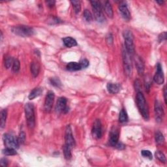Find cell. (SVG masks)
Instances as JSON below:
<instances>
[{
    "mask_svg": "<svg viewBox=\"0 0 167 167\" xmlns=\"http://www.w3.org/2000/svg\"><path fill=\"white\" fill-rule=\"evenodd\" d=\"M65 145L69 146V147L71 148V149L74 148L76 145L75 138L73 137L72 129L69 125H67L65 129Z\"/></svg>",
    "mask_w": 167,
    "mask_h": 167,
    "instance_id": "cell-8",
    "label": "cell"
},
{
    "mask_svg": "<svg viewBox=\"0 0 167 167\" xmlns=\"http://www.w3.org/2000/svg\"><path fill=\"white\" fill-rule=\"evenodd\" d=\"M50 82L52 86H54L55 87H57V88H61V82L60 81V80L57 77H54L50 79Z\"/></svg>",
    "mask_w": 167,
    "mask_h": 167,
    "instance_id": "cell-30",
    "label": "cell"
},
{
    "mask_svg": "<svg viewBox=\"0 0 167 167\" xmlns=\"http://www.w3.org/2000/svg\"><path fill=\"white\" fill-rule=\"evenodd\" d=\"M63 41H64L65 46L68 48H71L77 45V42H76V41L71 37L64 38V39H63Z\"/></svg>",
    "mask_w": 167,
    "mask_h": 167,
    "instance_id": "cell-20",
    "label": "cell"
},
{
    "mask_svg": "<svg viewBox=\"0 0 167 167\" xmlns=\"http://www.w3.org/2000/svg\"><path fill=\"white\" fill-rule=\"evenodd\" d=\"M155 157L158 160H159L160 161L163 163H166V157H165V155H164V154L161 151H157L155 152Z\"/></svg>",
    "mask_w": 167,
    "mask_h": 167,
    "instance_id": "cell-29",
    "label": "cell"
},
{
    "mask_svg": "<svg viewBox=\"0 0 167 167\" xmlns=\"http://www.w3.org/2000/svg\"><path fill=\"white\" fill-rule=\"evenodd\" d=\"M72 8L76 14H78L81 10V3L80 1H71Z\"/></svg>",
    "mask_w": 167,
    "mask_h": 167,
    "instance_id": "cell-26",
    "label": "cell"
},
{
    "mask_svg": "<svg viewBox=\"0 0 167 167\" xmlns=\"http://www.w3.org/2000/svg\"><path fill=\"white\" fill-rule=\"evenodd\" d=\"M166 36H167L166 32H163V33L160 34L159 37H158V40H159V43H161V42H162L163 41H166Z\"/></svg>",
    "mask_w": 167,
    "mask_h": 167,
    "instance_id": "cell-38",
    "label": "cell"
},
{
    "mask_svg": "<svg viewBox=\"0 0 167 167\" xmlns=\"http://www.w3.org/2000/svg\"><path fill=\"white\" fill-rule=\"evenodd\" d=\"M15 60L11 56H7L5 59V66L7 69H9L13 66Z\"/></svg>",
    "mask_w": 167,
    "mask_h": 167,
    "instance_id": "cell-31",
    "label": "cell"
},
{
    "mask_svg": "<svg viewBox=\"0 0 167 167\" xmlns=\"http://www.w3.org/2000/svg\"><path fill=\"white\" fill-rule=\"evenodd\" d=\"M115 147L117 148L118 149H123L125 148V146L122 143H120V142H117L116 145L115 146Z\"/></svg>",
    "mask_w": 167,
    "mask_h": 167,
    "instance_id": "cell-41",
    "label": "cell"
},
{
    "mask_svg": "<svg viewBox=\"0 0 167 167\" xmlns=\"http://www.w3.org/2000/svg\"><path fill=\"white\" fill-rule=\"evenodd\" d=\"M154 81L157 84H163L164 83V74H163L162 66L160 64H158L157 65V71L154 77Z\"/></svg>",
    "mask_w": 167,
    "mask_h": 167,
    "instance_id": "cell-13",
    "label": "cell"
},
{
    "mask_svg": "<svg viewBox=\"0 0 167 167\" xmlns=\"http://www.w3.org/2000/svg\"><path fill=\"white\" fill-rule=\"evenodd\" d=\"M141 154L142 156L144 157L148 158L150 160L152 159V158H153L152 154L151 153V151L149 150H142L141 151Z\"/></svg>",
    "mask_w": 167,
    "mask_h": 167,
    "instance_id": "cell-35",
    "label": "cell"
},
{
    "mask_svg": "<svg viewBox=\"0 0 167 167\" xmlns=\"http://www.w3.org/2000/svg\"><path fill=\"white\" fill-rule=\"evenodd\" d=\"M166 94H167V92H166V86L164 87V88H163V95H164V100H165V104L167 103V99H166Z\"/></svg>",
    "mask_w": 167,
    "mask_h": 167,
    "instance_id": "cell-42",
    "label": "cell"
},
{
    "mask_svg": "<svg viewBox=\"0 0 167 167\" xmlns=\"http://www.w3.org/2000/svg\"><path fill=\"white\" fill-rule=\"evenodd\" d=\"M136 100H137V106L138 110L143 117L144 119L146 121L149 120V108L148 106L147 102L145 99V97L141 92H138L137 94V97H136Z\"/></svg>",
    "mask_w": 167,
    "mask_h": 167,
    "instance_id": "cell-1",
    "label": "cell"
},
{
    "mask_svg": "<svg viewBox=\"0 0 167 167\" xmlns=\"http://www.w3.org/2000/svg\"><path fill=\"white\" fill-rule=\"evenodd\" d=\"M42 93H43V88H35V89H33L30 93L29 97H28L29 99L33 100L34 99H35L36 97L40 96Z\"/></svg>",
    "mask_w": 167,
    "mask_h": 167,
    "instance_id": "cell-22",
    "label": "cell"
},
{
    "mask_svg": "<svg viewBox=\"0 0 167 167\" xmlns=\"http://www.w3.org/2000/svg\"><path fill=\"white\" fill-rule=\"evenodd\" d=\"M119 121L121 123H123L127 122L128 121V116L127 112L125 111V109H121L120 112V116H119Z\"/></svg>",
    "mask_w": 167,
    "mask_h": 167,
    "instance_id": "cell-25",
    "label": "cell"
},
{
    "mask_svg": "<svg viewBox=\"0 0 167 167\" xmlns=\"http://www.w3.org/2000/svg\"><path fill=\"white\" fill-rule=\"evenodd\" d=\"M123 37L125 39V48L128 53L133 55L134 53V47L133 43V33L129 30H125L123 32Z\"/></svg>",
    "mask_w": 167,
    "mask_h": 167,
    "instance_id": "cell-6",
    "label": "cell"
},
{
    "mask_svg": "<svg viewBox=\"0 0 167 167\" xmlns=\"http://www.w3.org/2000/svg\"><path fill=\"white\" fill-rule=\"evenodd\" d=\"M3 154L5 155H15L17 154V152L15 148L6 147V148L3 150Z\"/></svg>",
    "mask_w": 167,
    "mask_h": 167,
    "instance_id": "cell-28",
    "label": "cell"
},
{
    "mask_svg": "<svg viewBox=\"0 0 167 167\" xmlns=\"http://www.w3.org/2000/svg\"><path fill=\"white\" fill-rule=\"evenodd\" d=\"M64 154L65 156V158L67 160L71 159L72 157V154H71V148H69V146L64 145Z\"/></svg>",
    "mask_w": 167,
    "mask_h": 167,
    "instance_id": "cell-27",
    "label": "cell"
},
{
    "mask_svg": "<svg viewBox=\"0 0 167 167\" xmlns=\"http://www.w3.org/2000/svg\"><path fill=\"white\" fill-rule=\"evenodd\" d=\"M40 71V66L37 62H32L31 64V72L34 78L37 77Z\"/></svg>",
    "mask_w": 167,
    "mask_h": 167,
    "instance_id": "cell-19",
    "label": "cell"
},
{
    "mask_svg": "<svg viewBox=\"0 0 167 167\" xmlns=\"http://www.w3.org/2000/svg\"><path fill=\"white\" fill-rule=\"evenodd\" d=\"M12 32L15 33L16 35H18L22 37H30L32 36L34 34V30L30 26L20 25L15 26L12 27Z\"/></svg>",
    "mask_w": 167,
    "mask_h": 167,
    "instance_id": "cell-4",
    "label": "cell"
},
{
    "mask_svg": "<svg viewBox=\"0 0 167 167\" xmlns=\"http://www.w3.org/2000/svg\"><path fill=\"white\" fill-rule=\"evenodd\" d=\"M122 55L125 73L127 76L130 77L133 73V62H132L131 55L128 53L125 47L123 48Z\"/></svg>",
    "mask_w": 167,
    "mask_h": 167,
    "instance_id": "cell-3",
    "label": "cell"
},
{
    "mask_svg": "<svg viewBox=\"0 0 167 167\" xmlns=\"http://www.w3.org/2000/svg\"><path fill=\"white\" fill-rule=\"evenodd\" d=\"M156 2L157 3H159V5H162L163 3H165V1H157Z\"/></svg>",
    "mask_w": 167,
    "mask_h": 167,
    "instance_id": "cell-44",
    "label": "cell"
},
{
    "mask_svg": "<svg viewBox=\"0 0 167 167\" xmlns=\"http://www.w3.org/2000/svg\"><path fill=\"white\" fill-rule=\"evenodd\" d=\"M0 165L3 166H7L8 165V162H7V160L5 158H3L1 159V161H0Z\"/></svg>",
    "mask_w": 167,
    "mask_h": 167,
    "instance_id": "cell-40",
    "label": "cell"
},
{
    "mask_svg": "<svg viewBox=\"0 0 167 167\" xmlns=\"http://www.w3.org/2000/svg\"><path fill=\"white\" fill-rule=\"evenodd\" d=\"M25 114L27 126L30 129H33L35 125V109L33 104L27 103L25 105Z\"/></svg>",
    "mask_w": 167,
    "mask_h": 167,
    "instance_id": "cell-2",
    "label": "cell"
},
{
    "mask_svg": "<svg viewBox=\"0 0 167 167\" xmlns=\"http://www.w3.org/2000/svg\"><path fill=\"white\" fill-rule=\"evenodd\" d=\"M7 116V110H2L1 112V117H0V127H1V129L5 127Z\"/></svg>",
    "mask_w": 167,
    "mask_h": 167,
    "instance_id": "cell-23",
    "label": "cell"
},
{
    "mask_svg": "<svg viewBox=\"0 0 167 167\" xmlns=\"http://www.w3.org/2000/svg\"><path fill=\"white\" fill-rule=\"evenodd\" d=\"M67 100L65 97H60L55 106V111L58 113H67L69 112V107L67 106Z\"/></svg>",
    "mask_w": 167,
    "mask_h": 167,
    "instance_id": "cell-11",
    "label": "cell"
},
{
    "mask_svg": "<svg viewBox=\"0 0 167 167\" xmlns=\"http://www.w3.org/2000/svg\"><path fill=\"white\" fill-rule=\"evenodd\" d=\"M134 61L136 67L137 68V71L138 73L140 75H142L144 71V65L143 61H142V59L140 57L136 56L134 58Z\"/></svg>",
    "mask_w": 167,
    "mask_h": 167,
    "instance_id": "cell-17",
    "label": "cell"
},
{
    "mask_svg": "<svg viewBox=\"0 0 167 167\" xmlns=\"http://www.w3.org/2000/svg\"><path fill=\"white\" fill-rule=\"evenodd\" d=\"M104 12L106 14V15L110 18H113L114 16V12L112 7V5L110 3L109 1H106L104 5Z\"/></svg>",
    "mask_w": 167,
    "mask_h": 167,
    "instance_id": "cell-21",
    "label": "cell"
},
{
    "mask_svg": "<svg viewBox=\"0 0 167 167\" xmlns=\"http://www.w3.org/2000/svg\"><path fill=\"white\" fill-rule=\"evenodd\" d=\"M119 10L123 18L127 21L130 20L131 19V13L129 10V9L126 5V3L122 2L119 5Z\"/></svg>",
    "mask_w": 167,
    "mask_h": 167,
    "instance_id": "cell-15",
    "label": "cell"
},
{
    "mask_svg": "<svg viewBox=\"0 0 167 167\" xmlns=\"http://www.w3.org/2000/svg\"><path fill=\"white\" fill-rule=\"evenodd\" d=\"M106 41L107 44L109 45V47L112 46L113 44V42H114V39H113V36L112 35L111 33H109V35H107V36L106 37Z\"/></svg>",
    "mask_w": 167,
    "mask_h": 167,
    "instance_id": "cell-36",
    "label": "cell"
},
{
    "mask_svg": "<svg viewBox=\"0 0 167 167\" xmlns=\"http://www.w3.org/2000/svg\"><path fill=\"white\" fill-rule=\"evenodd\" d=\"M18 140L20 144H24L26 141V134L24 131L20 132L19 137L18 138Z\"/></svg>",
    "mask_w": 167,
    "mask_h": 167,
    "instance_id": "cell-34",
    "label": "cell"
},
{
    "mask_svg": "<svg viewBox=\"0 0 167 167\" xmlns=\"http://www.w3.org/2000/svg\"><path fill=\"white\" fill-rule=\"evenodd\" d=\"M150 86H151L150 80H149V78H146V81L145 80L146 90H148V91H149V89H150Z\"/></svg>",
    "mask_w": 167,
    "mask_h": 167,
    "instance_id": "cell-39",
    "label": "cell"
},
{
    "mask_svg": "<svg viewBox=\"0 0 167 167\" xmlns=\"http://www.w3.org/2000/svg\"><path fill=\"white\" fill-rule=\"evenodd\" d=\"M154 112L156 121L158 123L161 122L164 116V110L161 103L158 100H155L154 104Z\"/></svg>",
    "mask_w": 167,
    "mask_h": 167,
    "instance_id": "cell-9",
    "label": "cell"
},
{
    "mask_svg": "<svg viewBox=\"0 0 167 167\" xmlns=\"http://www.w3.org/2000/svg\"><path fill=\"white\" fill-rule=\"evenodd\" d=\"M55 1H47V5H48V7H54V5H55Z\"/></svg>",
    "mask_w": 167,
    "mask_h": 167,
    "instance_id": "cell-43",
    "label": "cell"
},
{
    "mask_svg": "<svg viewBox=\"0 0 167 167\" xmlns=\"http://www.w3.org/2000/svg\"><path fill=\"white\" fill-rule=\"evenodd\" d=\"M120 133L116 127H112L110 133V138H109V144L111 146L115 147V146L119 140Z\"/></svg>",
    "mask_w": 167,
    "mask_h": 167,
    "instance_id": "cell-14",
    "label": "cell"
},
{
    "mask_svg": "<svg viewBox=\"0 0 167 167\" xmlns=\"http://www.w3.org/2000/svg\"><path fill=\"white\" fill-rule=\"evenodd\" d=\"M91 5L94 14V17L98 22L103 23L106 21L105 16L103 12L102 5L98 1H91Z\"/></svg>",
    "mask_w": 167,
    "mask_h": 167,
    "instance_id": "cell-5",
    "label": "cell"
},
{
    "mask_svg": "<svg viewBox=\"0 0 167 167\" xmlns=\"http://www.w3.org/2000/svg\"><path fill=\"white\" fill-rule=\"evenodd\" d=\"M20 61L18 60H15L13 63V65L12 66V69H13V71L14 72H18L20 70Z\"/></svg>",
    "mask_w": 167,
    "mask_h": 167,
    "instance_id": "cell-33",
    "label": "cell"
},
{
    "mask_svg": "<svg viewBox=\"0 0 167 167\" xmlns=\"http://www.w3.org/2000/svg\"><path fill=\"white\" fill-rule=\"evenodd\" d=\"M67 69L70 71H76L81 70L82 67L80 63L77 62H70L67 65Z\"/></svg>",
    "mask_w": 167,
    "mask_h": 167,
    "instance_id": "cell-18",
    "label": "cell"
},
{
    "mask_svg": "<svg viewBox=\"0 0 167 167\" xmlns=\"http://www.w3.org/2000/svg\"><path fill=\"white\" fill-rule=\"evenodd\" d=\"M155 142L157 144H163L165 142V137L163 133L159 131H157L155 134Z\"/></svg>",
    "mask_w": 167,
    "mask_h": 167,
    "instance_id": "cell-24",
    "label": "cell"
},
{
    "mask_svg": "<svg viewBox=\"0 0 167 167\" xmlns=\"http://www.w3.org/2000/svg\"><path fill=\"white\" fill-rule=\"evenodd\" d=\"M3 140L6 147L13 148L15 149H18L19 148L20 144L18 140V138L16 139L12 134L9 133L4 134L3 137Z\"/></svg>",
    "mask_w": 167,
    "mask_h": 167,
    "instance_id": "cell-7",
    "label": "cell"
},
{
    "mask_svg": "<svg viewBox=\"0 0 167 167\" xmlns=\"http://www.w3.org/2000/svg\"><path fill=\"white\" fill-rule=\"evenodd\" d=\"M54 98H55V95L54 92L52 91L48 92L46 96V99H45V101H44V110L45 112L48 113L51 111L52 109V106H53V104H54Z\"/></svg>",
    "mask_w": 167,
    "mask_h": 167,
    "instance_id": "cell-10",
    "label": "cell"
},
{
    "mask_svg": "<svg viewBox=\"0 0 167 167\" xmlns=\"http://www.w3.org/2000/svg\"><path fill=\"white\" fill-rule=\"evenodd\" d=\"M107 89L109 92L111 94H116L120 92L121 86L119 84H114V83H109L107 84Z\"/></svg>",
    "mask_w": 167,
    "mask_h": 167,
    "instance_id": "cell-16",
    "label": "cell"
},
{
    "mask_svg": "<svg viewBox=\"0 0 167 167\" xmlns=\"http://www.w3.org/2000/svg\"><path fill=\"white\" fill-rule=\"evenodd\" d=\"M92 135L94 138L99 139L102 136V125L99 120H96L93 123L92 129Z\"/></svg>",
    "mask_w": 167,
    "mask_h": 167,
    "instance_id": "cell-12",
    "label": "cell"
},
{
    "mask_svg": "<svg viewBox=\"0 0 167 167\" xmlns=\"http://www.w3.org/2000/svg\"><path fill=\"white\" fill-rule=\"evenodd\" d=\"M80 64H81L82 69H85L88 67L89 65V62L88 60H86V59H84V60H82L80 62Z\"/></svg>",
    "mask_w": 167,
    "mask_h": 167,
    "instance_id": "cell-37",
    "label": "cell"
},
{
    "mask_svg": "<svg viewBox=\"0 0 167 167\" xmlns=\"http://www.w3.org/2000/svg\"><path fill=\"white\" fill-rule=\"evenodd\" d=\"M84 18H85V20L87 22H92L93 20V16L92 15V13H90L89 10L86 9L83 13Z\"/></svg>",
    "mask_w": 167,
    "mask_h": 167,
    "instance_id": "cell-32",
    "label": "cell"
}]
</instances>
